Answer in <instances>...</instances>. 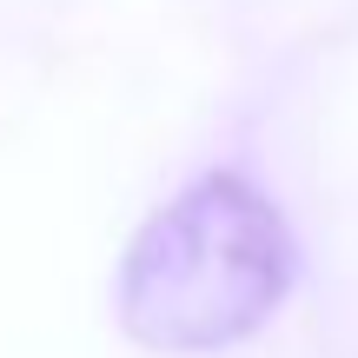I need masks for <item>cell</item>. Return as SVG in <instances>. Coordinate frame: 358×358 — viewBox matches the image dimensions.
Returning <instances> with one entry per match:
<instances>
[{
    "label": "cell",
    "instance_id": "1",
    "mask_svg": "<svg viewBox=\"0 0 358 358\" xmlns=\"http://www.w3.org/2000/svg\"><path fill=\"white\" fill-rule=\"evenodd\" d=\"M292 279L285 219L239 173L186 186L120 266V325L146 352L199 358L252 338Z\"/></svg>",
    "mask_w": 358,
    "mask_h": 358
}]
</instances>
